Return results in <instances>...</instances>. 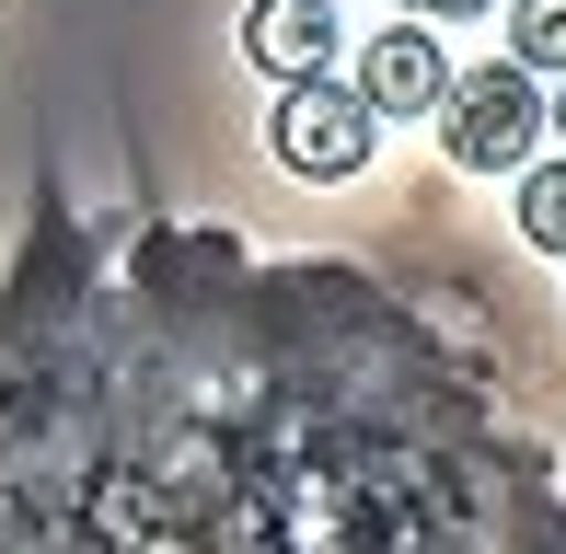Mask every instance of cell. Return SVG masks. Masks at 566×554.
<instances>
[{
  "label": "cell",
  "mask_w": 566,
  "mask_h": 554,
  "mask_svg": "<svg viewBox=\"0 0 566 554\" xmlns=\"http://www.w3.org/2000/svg\"><path fill=\"white\" fill-rule=\"evenodd\" d=\"M544 128H555V116H544V70H521V58L462 70L451 105H440V150H451L462 173H521Z\"/></svg>",
  "instance_id": "6da1fadb"
},
{
  "label": "cell",
  "mask_w": 566,
  "mask_h": 554,
  "mask_svg": "<svg viewBox=\"0 0 566 554\" xmlns=\"http://www.w3.org/2000/svg\"><path fill=\"white\" fill-rule=\"evenodd\" d=\"M266 139H277V162H290V173L347 185V173L370 162V139H381V105H370L358 82H336V70H313V82H277Z\"/></svg>",
  "instance_id": "7a4b0ae2"
},
{
  "label": "cell",
  "mask_w": 566,
  "mask_h": 554,
  "mask_svg": "<svg viewBox=\"0 0 566 554\" xmlns=\"http://www.w3.org/2000/svg\"><path fill=\"white\" fill-rule=\"evenodd\" d=\"M358 93H370L381 116H440L451 105V58L428 23H394V35H370V58H358Z\"/></svg>",
  "instance_id": "3957f363"
},
{
  "label": "cell",
  "mask_w": 566,
  "mask_h": 554,
  "mask_svg": "<svg viewBox=\"0 0 566 554\" xmlns=\"http://www.w3.org/2000/svg\"><path fill=\"white\" fill-rule=\"evenodd\" d=\"M243 58L266 70V82L336 70V0H254V12H243Z\"/></svg>",
  "instance_id": "277c9868"
},
{
  "label": "cell",
  "mask_w": 566,
  "mask_h": 554,
  "mask_svg": "<svg viewBox=\"0 0 566 554\" xmlns=\"http://www.w3.org/2000/svg\"><path fill=\"white\" fill-rule=\"evenodd\" d=\"M509 58L521 70H566V0H509Z\"/></svg>",
  "instance_id": "5b68a950"
},
{
  "label": "cell",
  "mask_w": 566,
  "mask_h": 554,
  "mask_svg": "<svg viewBox=\"0 0 566 554\" xmlns=\"http://www.w3.org/2000/svg\"><path fill=\"white\" fill-rule=\"evenodd\" d=\"M521 232L566 255V162H521Z\"/></svg>",
  "instance_id": "8992f818"
},
{
  "label": "cell",
  "mask_w": 566,
  "mask_h": 554,
  "mask_svg": "<svg viewBox=\"0 0 566 554\" xmlns=\"http://www.w3.org/2000/svg\"><path fill=\"white\" fill-rule=\"evenodd\" d=\"M544 116H555V139H566V70H555V93H544Z\"/></svg>",
  "instance_id": "52a82bcc"
},
{
  "label": "cell",
  "mask_w": 566,
  "mask_h": 554,
  "mask_svg": "<svg viewBox=\"0 0 566 554\" xmlns=\"http://www.w3.org/2000/svg\"><path fill=\"white\" fill-rule=\"evenodd\" d=\"M417 12H497V0H417Z\"/></svg>",
  "instance_id": "ba28073f"
}]
</instances>
